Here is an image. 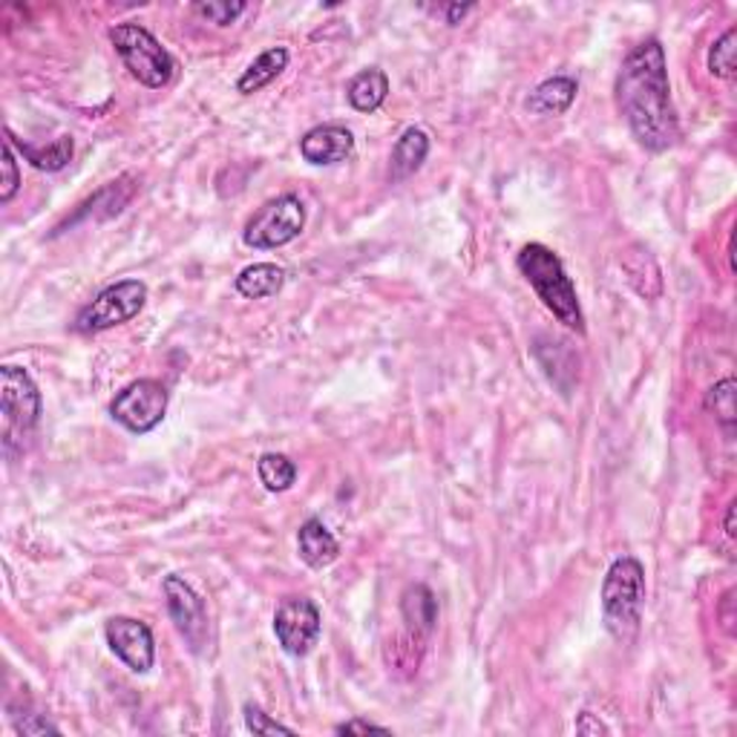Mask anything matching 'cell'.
<instances>
[{"label": "cell", "mask_w": 737, "mask_h": 737, "mask_svg": "<svg viewBox=\"0 0 737 737\" xmlns=\"http://www.w3.org/2000/svg\"><path fill=\"white\" fill-rule=\"evenodd\" d=\"M617 107L634 139L651 150L663 154L677 145L680 125L672 104V84L665 70V50L657 38L636 44L622 61L617 75Z\"/></svg>", "instance_id": "obj_1"}, {"label": "cell", "mask_w": 737, "mask_h": 737, "mask_svg": "<svg viewBox=\"0 0 737 737\" xmlns=\"http://www.w3.org/2000/svg\"><path fill=\"white\" fill-rule=\"evenodd\" d=\"M516 265L556 320L562 323L565 329L582 335L585 317L582 306H579L577 285L568 277L559 254L550 251L548 245H541V242H530L518 251Z\"/></svg>", "instance_id": "obj_2"}, {"label": "cell", "mask_w": 737, "mask_h": 737, "mask_svg": "<svg viewBox=\"0 0 737 737\" xmlns=\"http://www.w3.org/2000/svg\"><path fill=\"white\" fill-rule=\"evenodd\" d=\"M645 606V568L634 556H622L602 582V620L617 640H628L640 625Z\"/></svg>", "instance_id": "obj_3"}, {"label": "cell", "mask_w": 737, "mask_h": 737, "mask_svg": "<svg viewBox=\"0 0 737 737\" xmlns=\"http://www.w3.org/2000/svg\"><path fill=\"white\" fill-rule=\"evenodd\" d=\"M110 44L118 59L125 61L130 75L150 90L168 87L176 73V61L165 46L139 23H116L110 30Z\"/></svg>", "instance_id": "obj_4"}, {"label": "cell", "mask_w": 737, "mask_h": 737, "mask_svg": "<svg viewBox=\"0 0 737 737\" xmlns=\"http://www.w3.org/2000/svg\"><path fill=\"white\" fill-rule=\"evenodd\" d=\"M0 412H3V446L7 453H12V444L27 439L41 418V392L21 366L7 364L0 369Z\"/></svg>", "instance_id": "obj_5"}, {"label": "cell", "mask_w": 737, "mask_h": 737, "mask_svg": "<svg viewBox=\"0 0 737 737\" xmlns=\"http://www.w3.org/2000/svg\"><path fill=\"white\" fill-rule=\"evenodd\" d=\"M303 228H306V204L294 193H285V197L265 202L251 217L245 231H242V240L249 249L256 251L283 249L303 234Z\"/></svg>", "instance_id": "obj_6"}, {"label": "cell", "mask_w": 737, "mask_h": 737, "mask_svg": "<svg viewBox=\"0 0 737 737\" xmlns=\"http://www.w3.org/2000/svg\"><path fill=\"white\" fill-rule=\"evenodd\" d=\"M147 303V285L141 280H122L107 285L98 297L84 306L75 317V331L81 335H98L113 326L133 320Z\"/></svg>", "instance_id": "obj_7"}, {"label": "cell", "mask_w": 737, "mask_h": 737, "mask_svg": "<svg viewBox=\"0 0 737 737\" xmlns=\"http://www.w3.org/2000/svg\"><path fill=\"white\" fill-rule=\"evenodd\" d=\"M165 412H168V389L154 378L133 380L110 403V415L116 418V424H122L133 435L154 432L165 421Z\"/></svg>", "instance_id": "obj_8"}, {"label": "cell", "mask_w": 737, "mask_h": 737, "mask_svg": "<svg viewBox=\"0 0 737 737\" xmlns=\"http://www.w3.org/2000/svg\"><path fill=\"white\" fill-rule=\"evenodd\" d=\"M165 599H168V613L173 620L176 631L182 636L188 649L193 654H202L211 643V622H208V608H204V599L199 597L188 582H185L179 573H170L165 579Z\"/></svg>", "instance_id": "obj_9"}, {"label": "cell", "mask_w": 737, "mask_h": 737, "mask_svg": "<svg viewBox=\"0 0 737 737\" xmlns=\"http://www.w3.org/2000/svg\"><path fill=\"white\" fill-rule=\"evenodd\" d=\"M320 608L306 597L283 599L274 611V634L283 645L285 654L292 657H306L308 651L320 640Z\"/></svg>", "instance_id": "obj_10"}, {"label": "cell", "mask_w": 737, "mask_h": 737, "mask_svg": "<svg viewBox=\"0 0 737 737\" xmlns=\"http://www.w3.org/2000/svg\"><path fill=\"white\" fill-rule=\"evenodd\" d=\"M104 636H107V645L113 649L122 663L136 674H145L154 668L156 663V643H154V631L145 625L141 620H133V617H113L104 625Z\"/></svg>", "instance_id": "obj_11"}, {"label": "cell", "mask_w": 737, "mask_h": 737, "mask_svg": "<svg viewBox=\"0 0 737 737\" xmlns=\"http://www.w3.org/2000/svg\"><path fill=\"white\" fill-rule=\"evenodd\" d=\"M355 150V136L349 127L344 125H320L308 130L299 139V154L308 165L326 168V165H337V161L349 159Z\"/></svg>", "instance_id": "obj_12"}, {"label": "cell", "mask_w": 737, "mask_h": 737, "mask_svg": "<svg viewBox=\"0 0 737 737\" xmlns=\"http://www.w3.org/2000/svg\"><path fill=\"white\" fill-rule=\"evenodd\" d=\"M297 550L299 559H303L308 568L320 570L335 562L337 554H340V545H337V539L331 536L329 527L323 525L320 518H308L306 525L299 527Z\"/></svg>", "instance_id": "obj_13"}, {"label": "cell", "mask_w": 737, "mask_h": 737, "mask_svg": "<svg viewBox=\"0 0 737 737\" xmlns=\"http://www.w3.org/2000/svg\"><path fill=\"white\" fill-rule=\"evenodd\" d=\"M622 271H625L628 283L634 285V292L645 299H657L663 294V274H660L657 260L651 256L643 245H631L622 254Z\"/></svg>", "instance_id": "obj_14"}, {"label": "cell", "mask_w": 737, "mask_h": 737, "mask_svg": "<svg viewBox=\"0 0 737 737\" xmlns=\"http://www.w3.org/2000/svg\"><path fill=\"white\" fill-rule=\"evenodd\" d=\"M579 84L570 75H556V78L541 81L539 87L527 98V110L534 116H562L570 110V104L577 102Z\"/></svg>", "instance_id": "obj_15"}, {"label": "cell", "mask_w": 737, "mask_h": 737, "mask_svg": "<svg viewBox=\"0 0 737 737\" xmlns=\"http://www.w3.org/2000/svg\"><path fill=\"white\" fill-rule=\"evenodd\" d=\"M403 622L415 636H427L439 622V599L427 585H409L401 597Z\"/></svg>", "instance_id": "obj_16"}, {"label": "cell", "mask_w": 737, "mask_h": 737, "mask_svg": "<svg viewBox=\"0 0 737 737\" xmlns=\"http://www.w3.org/2000/svg\"><path fill=\"white\" fill-rule=\"evenodd\" d=\"M430 156V136L421 127H409L403 130V136L398 139L392 150V168H389V179L392 182H403L409 176L415 173L421 165Z\"/></svg>", "instance_id": "obj_17"}, {"label": "cell", "mask_w": 737, "mask_h": 737, "mask_svg": "<svg viewBox=\"0 0 737 737\" xmlns=\"http://www.w3.org/2000/svg\"><path fill=\"white\" fill-rule=\"evenodd\" d=\"M285 66H288V50H285V46H271V50H265L263 55L240 75V81H236V93L242 95L260 93L263 87H269L271 81L283 75Z\"/></svg>", "instance_id": "obj_18"}, {"label": "cell", "mask_w": 737, "mask_h": 737, "mask_svg": "<svg viewBox=\"0 0 737 737\" xmlns=\"http://www.w3.org/2000/svg\"><path fill=\"white\" fill-rule=\"evenodd\" d=\"M346 95H349V104L358 113H375L380 104L387 102V95H389L387 73L378 70V66H372V70H364V73H358L355 78H351Z\"/></svg>", "instance_id": "obj_19"}, {"label": "cell", "mask_w": 737, "mask_h": 737, "mask_svg": "<svg viewBox=\"0 0 737 737\" xmlns=\"http://www.w3.org/2000/svg\"><path fill=\"white\" fill-rule=\"evenodd\" d=\"M285 283V271L274 263H256L240 271L236 277V292L249 299H263L277 294Z\"/></svg>", "instance_id": "obj_20"}, {"label": "cell", "mask_w": 737, "mask_h": 737, "mask_svg": "<svg viewBox=\"0 0 737 737\" xmlns=\"http://www.w3.org/2000/svg\"><path fill=\"white\" fill-rule=\"evenodd\" d=\"M256 473H260V482L269 493H285L297 482V467L288 455L280 453H265L263 459L256 461Z\"/></svg>", "instance_id": "obj_21"}, {"label": "cell", "mask_w": 737, "mask_h": 737, "mask_svg": "<svg viewBox=\"0 0 737 737\" xmlns=\"http://www.w3.org/2000/svg\"><path fill=\"white\" fill-rule=\"evenodd\" d=\"M18 147H21V154L27 156L38 170H46V173L64 170L66 165H70V159H73V139H70V136H61V139H55L46 147H32L23 145V141H18Z\"/></svg>", "instance_id": "obj_22"}, {"label": "cell", "mask_w": 737, "mask_h": 737, "mask_svg": "<svg viewBox=\"0 0 737 737\" xmlns=\"http://www.w3.org/2000/svg\"><path fill=\"white\" fill-rule=\"evenodd\" d=\"M735 55H737V30L731 27V30L723 32V35L715 41V46L708 50V70H712V75L726 81L735 78L737 75Z\"/></svg>", "instance_id": "obj_23"}, {"label": "cell", "mask_w": 737, "mask_h": 737, "mask_svg": "<svg viewBox=\"0 0 737 737\" xmlns=\"http://www.w3.org/2000/svg\"><path fill=\"white\" fill-rule=\"evenodd\" d=\"M735 389H737L735 378H723L720 383H715V387L706 392V409L717 418V424H723L729 432H731V427H735V418H737Z\"/></svg>", "instance_id": "obj_24"}, {"label": "cell", "mask_w": 737, "mask_h": 737, "mask_svg": "<svg viewBox=\"0 0 737 737\" xmlns=\"http://www.w3.org/2000/svg\"><path fill=\"white\" fill-rule=\"evenodd\" d=\"M245 9H249V3H242V0H236V3H231V0H208V3H193V12L202 15L204 21L217 23V27H228V23H234L236 18L245 12Z\"/></svg>", "instance_id": "obj_25"}, {"label": "cell", "mask_w": 737, "mask_h": 737, "mask_svg": "<svg viewBox=\"0 0 737 737\" xmlns=\"http://www.w3.org/2000/svg\"><path fill=\"white\" fill-rule=\"evenodd\" d=\"M0 168H3V179H0V202L7 204L12 202V197L21 188V170H18L15 161V150H12V141H3V161H0Z\"/></svg>", "instance_id": "obj_26"}, {"label": "cell", "mask_w": 737, "mask_h": 737, "mask_svg": "<svg viewBox=\"0 0 737 737\" xmlns=\"http://www.w3.org/2000/svg\"><path fill=\"white\" fill-rule=\"evenodd\" d=\"M245 726H249V731H254V735H294V729H288V726H283V723L277 720H271L263 708L254 706V703L245 706Z\"/></svg>", "instance_id": "obj_27"}, {"label": "cell", "mask_w": 737, "mask_h": 737, "mask_svg": "<svg viewBox=\"0 0 737 737\" xmlns=\"http://www.w3.org/2000/svg\"><path fill=\"white\" fill-rule=\"evenodd\" d=\"M15 729L21 731V735H59V726H52L50 720H44L41 715H27L21 720V717H15Z\"/></svg>", "instance_id": "obj_28"}, {"label": "cell", "mask_w": 737, "mask_h": 737, "mask_svg": "<svg viewBox=\"0 0 737 737\" xmlns=\"http://www.w3.org/2000/svg\"><path fill=\"white\" fill-rule=\"evenodd\" d=\"M335 731H337V735H392V731L383 729V726H375V723L360 720V717L340 723Z\"/></svg>", "instance_id": "obj_29"}, {"label": "cell", "mask_w": 737, "mask_h": 737, "mask_svg": "<svg viewBox=\"0 0 737 737\" xmlns=\"http://www.w3.org/2000/svg\"><path fill=\"white\" fill-rule=\"evenodd\" d=\"M577 735H608V726L602 720H593L591 712H582L577 720Z\"/></svg>", "instance_id": "obj_30"}, {"label": "cell", "mask_w": 737, "mask_h": 737, "mask_svg": "<svg viewBox=\"0 0 737 737\" xmlns=\"http://www.w3.org/2000/svg\"><path fill=\"white\" fill-rule=\"evenodd\" d=\"M467 12H473V3H464V7H461V3H453V7H446V23H453L455 27Z\"/></svg>", "instance_id": "obj_31"}, {"label": "cell", "mask_w": 737, "mask_h": 737, "mask_svg": "<svg viewBox=\"0 0 737 737\" xmlns=\"http://www.w3.org/2000/svg\"><path fill=\"white\" fill-rule=\"evenodd\" d=\"M731 597H735V593H726V597H723V625H726V631H735V617H731Z\"/></svg>", "instance_id": "obj_32"}, {"label": "cell", "mask_w": 737, "mask_h": 737, "mask_svg": "<svg viewBox=\"0 0 737 737\" xmlns=\"http://www.w3.org/2000/svg\"><path fill=\"white\" fill-rule=\"evenodd\" d=\"M723 527H726V536H729V539H735V504H729V507H726V518H723Z\"/></svg>", "instance_id": "obj_33"}]
</instances>
